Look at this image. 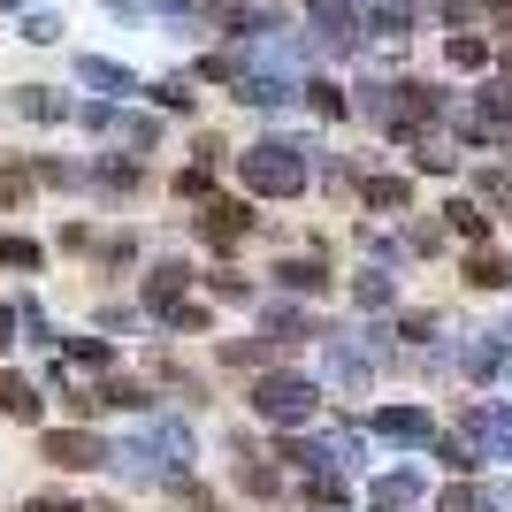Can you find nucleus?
Wrapping results in <instances>:
<instances>
[{
    "label": "nucleus",
    "mask_w": 512,
    "mask_h": 512,
    "mask_svg": "<svg viewBox=\"0 0 512 512\" xmlns=\"http://www.w3.org/2000/svg\"><path fill=\"white\" fill-rule=\"evenodd\" d=\"M237 176H245V192L253 199H299L314 184V153L299 138H253L245 153H230Z\"/></svg>",
    "instance_id": "1"
},
{
    "label": "nucleus",
    "mask_w": 512,
    "mask_h": 512,
    "mask_svg": "<svg viewBox=\"0 0 512 512\" xmlns=\"http://www.w3.org/2000/svg\"><path fill=\"white\" fill-rule=\"evenodd\" d=\"M245 406H253L268 428H306L321 413V383H314V375H299V367H268Z\"/></svg>",
    "instance_id": "2"
},
{
    "label": "nucleus",
    "mask_w": 512,
    "mask_h": 512,
    "mask_svg": "<svg viewBox=\"0 0 512 512\" xmlns=\"http://www.w3.org/2000/svg\"><path fill=\"white\" fill-rule=\"evenodd\" d=\"M39 459H46V467H62V474H92V467L115 459V444L92 436L85 421H69V428H39Z\"/></svg>",
    "instance_id": "3"
},
{
    "label": "nucleus",
    "mask_w": 512,
    "mask_h": 512,
    "mask_svg": "<svg viewBox=\"0 0 512 512\" xmlns=\"http://www.w3.org/2000/svg\"><path fill=\"white\" fill-rule=\"evenodd\" d=\"M444 100H451L444 85H421V77H398V85H390V115H383V130H390V138H406V130H428L436 115H444Z\"/></svg>",
    "instance_id": "4"
},
{
    "label": "nucleus",
    "mask_w": 512,
    "mask_h": 512,
    "mask_svg": "<svg viewBox=\"0 0 512 512\" xmlns=\"http://www.w3.org/2000/svg\"><path fill=\"white\" fill-rule=\"evenodd\" d=\"M306 46L314 54H352L360 46V8L352 0H306Z\"/></svg>",
    "instance_id": "5"
},
{
    "label": "nucleus",
    "mask_w": 512,
    "mask_h": 512,
    "mask_svg": "<svg viewBox=\"0 0 512 512\" xmlns=\"http://www.w3.org/2000/svg\"><path fill=\"white\" fill-rule=\"evenodd\" d=\"M192 230L207 237L214 253H237V245L260 230V214L245 207V199H214V192H207V199H199V222H192Z\"/></svg>",
    "instance_id": "6"
},
{
    "label": "nucleus",
    "mask_w": 512,
    "mask_h": 512,
    "mask_svg": "<svg viewBox=\"0 0 512 512\" xmlns=\"http://www.w3.org/2000/svg\"><path fill=\"white\" fill-rule=\"evenodd\" d=\"M474 146H505L512 138V77H490V85L474 92V115L459 123Z\"/></svg>",
    "instance_id": "7"
},
{
    "label": "nucleus",
    "mask_w": 512,
    "mask_h": 512,
    "mask_svg": "<svg viewBox=\"0 0 512 512\" xmlns=\"http://www.w3.org/2000/svg\"><path fill=\"white\" fill-rule=\"evenodd\" d=\"M192 283H199L192 260H153V268H146V314H153V321H169L176 306L192 299Z\"/></svg>",
    "instance_id": "8"
},
{
    "label": "nucleus",
    "mask_w": 512,
    "mask_h": 512,
    "mask_svg": "<svg viewBox=\"0 0 512 512\" xmlns=\"http://www.w3.org/2000/svg\"><path fill=\"white\" fill-rule=\"evenodd\" d=\"M367 436H383V444H413V451H428L436 421H428V406H375V413H367Z\"/></svg>",
    "instance_id": "9"
},
{
    "label": "nucleus",
    "mask_w": 512,
    "mask_h": 512,
    "mask_svg": "<svg viewBox=\"0 0 512 512\" xmlns=\"http://www.w3.org/2000/svg\"><path fill=\"white\" fill-rule=\"evenodd\" d=\"M92 398H100V413H130V421H153V413H161L153 383H138V375H100Z\"/></svg>",
    "instance_id": "10"
},
{
    "label": "nucleus",
    "mask_w": 512,
    "mask_h": 512,
    "mask_svg": "<svg viewBox=\"0 0 512 512\" xmlns=\"http://www.w3.org/2000/svg\"><path fill=\"white\" fill-rule=\"evenodd\" d=\"M268 276H276L283 291H291V299H321V291L337 283V276H329V260H321V253H283L276 268H268Z\"/></svg>",
    "instance_id": "11"
},
{
    "label": "nucleus",
    "mask_w": 512,
    "mask_h": 512,
    "mask_svg": "<svg viewBox=\"0 0 512 512\" xmlns=\"http://www.w3.org/2000/svg\"><path fill=\"white\" fill-rule=\"evenodd\" d=\"M77 85L107 92V100H130V92H146V85H138V77H130L123 62H107V54H77Z\"/></svg>",
    "instance_id": "12"
},
{
    "label": "nucleus",
    "mask_w": 512,
    "mask_h": 512,
    "mask_svg": "<svg viewBox=\"0 0 512 512\" xmlns=\"http://www.w3.org/2000/svg\"><path fill=\"white\" fill-rule=\"evenodd\" d=\"M8 107H16V115H31V123H69V115H77V100H69V92H54V85H16V92H8Z\"/></svg>",
    "instance_id": "13"
},
{
    "label": "nucleus",
    "mask_w": 512,
    "mask_h": 512,
    "mask_svg": "<svg viewBox=\"0 0 512 512\" xmlns=\"http://www.w3.org/2000/svg\"><path fill=\"white\" fill-rule=\"evenodd\" d=\"M283 100H299V85L276 77V69H245V77H237V107H268V115H276Z\"/></svg>",
    "instance_id": "14"
},
{
    "label": "nucleus",
    "mask_w": 512,
    "mask_h": 512,
    "mask_svg": "<svg viewBox=\"0 0 512 512\" xmlns=\"http://www.w3.org/2000/svg\"><path fill=\"white\" fill-rule=\"evenodd\" d=\"M39 413H46L39 383H31V375H16V367H0V421H39Z\"/></svg>",
    "instance_id": "15"
},
{
    "label": "nucleus",
    "mask_w": 512,
    "mask_h": 512,
    "mask_svg": "<svg viewBox=\"0 0 512 512\" xmlns=\"http://www.w3.org/2000/svg\"><path fill=\"white\" fill-rule=\"evenodd\" d=\"M299 505L344 512V505H352V490H344V474H337V467H306V474H299Z\"/></svg>",
    "instance_id": "16"
},
{
    "label": "nucleus",
    "mask_w": 512,
    "mask_h": 512,
    "mask_svg": "<svg viewBox=\"0 0 512 512\" xmlns=\"http://www.w3.org/2000/svg\"><path fill=\"white\" fill-rule=\"evenodd\" d=\"M352 306H360V314H390V306H398V276H390V268H360V276H352Z\"/></svg>",
    "instance_id": "17"
},
{
    "label": "nucleus",
    "mask_w": 512,
    "mask_h": 512,
    "mask_svg": "<svg viewBox=\"0 0 512 512\" xmlns=\"http://www.w3.org/2000/svg\"><path fill=\"white\" fill-rule=\"evenodd\" d=\"M428 444H436V459H444L451 474H474V467H482V436H474V428H451V436L436 428Z\"/></svg>",
    "instance_id": "18"
},
{
    "label": "nucleus",
    "mask_w": 512,
    "mask_h": 512,
    "mask_svg": "<svg viewBox=\"0 0 512 512\" xmlns=\"http://www.w3.org/2000/svg\"><path fill=\"white\" fill-rule=\"evenodd\" d=\"M436 512H505V497L459 474V482H444V490H436Z\"/></svg>",
    "instance_id": "19"
},
{
    "label": "nucleus",
    "mask_w": 512,
    "mask_h": 512,
    "mask_svg": "<svg viewBox=\"0 0 512 512\" xmlns=\"http://www.w3.org/2000/svg\"><path fill=\"white\" fill-rule=\"evenodd\" d=\"M459 428H474L482 444H497V459H512V406H467Z\"/></svg>",
    "instance_id": "20"
},
{
    "label": "nucleus",
    "mask_w": 512,
    "mask_h": 512,
    "mask_svg": "<svg viewBox=\"0 0 512 512\" xmlns=\"http://www.w3.org/2000/svg\"><path fill=\"white\" fill-rule=\"evenodd\" d=\"M459 276H467V291H505V283H512V260H505V253H490V245H474Z\"/></svg>",
    "instance_id": "21"
},
{
    "label": "nucleus",
    "mask_w": 512,
    "mask_h": 512,
    "mask_svg": "<svg viewBox=\"0 0 512 512\" xmlns=\"http://www.w3.org/2000/svg\"><path fill=\"white\" fill-rule=\"evenodd\" d=\"M39 192V176H31V161L23 153H0V214H16L23 199Z\"/></svg>",
    "instance_id": "22"
},
{
    "label": "nucleus",
    "mask_w": 512,
    "mask_h": 512,
    "mask_svg": "<svg viewBox=\"0 0 512 512\" xmlns=\"http://www.w3.org/2000/svg\"><path fill=\"white\" fill-rule=\"evenodd\" d=\"M360 199L375 214H406L413 207V184H406V176H360Z\"/></svg>",
    "instance_id": "23"
},
{
    "label": "nucleus",
    "mask_w": 512,
    "mask_h": 512,
    "mask_svg": "<svg viewBox=\"0 0 512 512\" xmlns=\"http://www.w3.org/2000/svg\"><path fill=\"white\" fill-rule=\"evenodd\" d=\"M444 62L451 69H490L497 62V39H482V31H451V39H444Z\"/></svg>",
    "instance_id": "24"
},
{
    "label": "nucleus",
    "mask_w": 512,
    "mask_h": 512,
    "mask_svg": "<svg viewBox=\"0 0 512 512\" xmlns=\"http://www.w3.org/2000/svg\"><path fill=\"white\" fill-rule=\"evenodd\" d=\"M306 337H321V321L306 306H268V344H306Z\"/></svg>",
    "instance_id": "25"
},
{
    "label": "nucleus",
    "mask_w": 512,
    "mask_h": 512,
    "mask_svg": "<svg viewBox=\"0 0 512 512\" xmlns=\"http://www.w3.org/2000/svg\"><path fill=\"white\" fill-rule=\"evenodd\" d=\"M54 360H77V367H92V375H107V367H115V344L107 337H54Z\"/></svg>",
    "instance_id": "26"
},
{
    "label": "nucleus",
    "mask_w": 512,
    "mask_h": 512,
    "mask_svg": "<svg viewBox=\"0 0 512 512\" xmlns=\"http://www.w3.org/2000/svg\"><path fill=\"white\" fill-rule=\"evenodd\" d=\"M0 268L39 276V268H46V245H39V237H23V230H0Z\"/></svg>",
    "instance_id": "27"
},
{
    "label": "nucleus",
    "mask_w": 512,
    "mask_h": 512,
    "mask_svg": "<svg viewBox=\"0 0 512 512\" xmlns=\"http://www.w3.org/2000/svg\"><path fill=\"white\" fill-rule=\"evenodd\" d=\"M299 100L314 107L321 123H344V115H352V100H344V85H329V77H306V85H299Z\"/></svg>",
    "instance_id": "28"
},
{
    "label": "nucleus",
    "mask_w": 512,
    "mask_h": 512,
    "mask_svg": "<svg viewBox=\"0 0 512 512\" xmlns=\"http://www.w3.org/2000/svg\"><path fill=\"white\" fill-rule=\"evenodd\" d=\"M421 497V474H375L367 482V505H413Z\"/></svg>",
    "instance_id": "29"
},
{
    "label": "nucleus",
    "mask_w": 512,
    "mask_h": 512,
    "mask_svg": "<svg viewBox=\"0 0 512 512\" xmlns=\"http://www.w3.org/2000/svg\"><path fill=\"white\" fill-rule=\"evenodd\" d=\"M451 230H459V237H474V245H490V214H482V199H451Z\"/></svg>",
    "instance_id": "30"
},
{
    "label": "nucleus",
    "mask_w": 512,
    "mask_h": 512,
    "mask_svg": "<svg viewBox=\"0 0 512 512\" xmlns=\"http://www.w3.org/2000/svg\"><path fill=\"white\" fill-rule=\"evenodd\" d=\"M92 184H100V192H138V184H146V169H138V161H115V153H107L100 169H92Z\"/></svg>",
    "instance_id": "31"
},
{
    "label": "nucleus",
    "mask_w": 512,
    "mask_h": 512,
    "mask_svg": "<svg viewBox=\"0 0 512 512\" xmlns=\"http://www.w3.org/2000/svg\"><path fill=\"white\" fill-rule=\"evenodd\" d=\"M153 107H161V115H192V107H199L192 77H161V85H153Z\"/></svg>",
    "instance_id": "32"
},
{
    "label": "nucleus",
    "mask_w": 512,
    "mask_h": 512,
    "mask_svg": "<svg viewBox=\"0 0 512 512\" xmlns=\"http://www.w3.org/2000/svg\"><path fill=\"white\" fill-rule=\"evenodd\" d=\"M115 130H123L130 153H153V146H161V123H153V115H115Z\"/></svg>",
    "instance_id": "33"
},
{
    "label": "nucleus",
    "mask_w": 512,
    "mask_h": 512,
    "mask_svg": "<svg viewBox=\"0 0 512 512\" xmlns=\"http://www.w3.org/2000/svg\"><path fill=\"white\" fill-rule=\"evenodd\" d=\"M16 329H23L31 344H54V337H62V329L46 321V306H39V299H16Z\"/></svg>",
    "instance_id": "34"
},
{
    "label": "nucleus",
    "mask_w": 512,
    "mask_h": 512,
    "mask_svg": "<svg viewBox=\"0 0 512 512\" xmlns=\"http://www.w3.org/2000/svg\"><path fill=\"white\" fill-rule=\"evenodd\" d=\"M222 367H268V337H230L222 344Z\"/></svg>",
    "instance_id": "35"
},
{
    "label": "nucleus",
    "mask_w": 512,
    "mask_h": 512,
    "mask_svg": "<svg viewBox=\"0 0 512 512\" xmlns=\"http://www.w3.org/2000/svg\"><path fill=\"white\" fill-rule=\"evenodd\" d=\"M207 291H214V299H253V276H237V268H207Z\"/></svg>",
    "instance_id": "36"
},
{
    "label": "nucleus",
    "mask_w": 512,
    "mask_h": 512,
    "mask_svg": "<svg viewBox=\"0 0 512 512\" xmlns=\"http://www.w3.org/2000/svg\"><path fill=\"white\" fill-rule=\"evenodd\" d=\"M207 192H214V169H199V161L176 169V199H207Z\"/></svg>",
    "instance_id": "37"
},
{
    "label": "nucleus",
    "mask_w": 512,
    "mask_h": 512,
    "mask_svg": "<svg viewBox=\"0 0 512 512\" xmlns=\"http://www.w3.org/2000/svg\"><path fill=\"white\" fill-rule=\"evenodd\" d=\"M482 199L512 214V169H482Z\"/></svg>",
    "instance_id": "38"
},
{
    "label": "nucleus",
    "mask_w": 512,
    "mask_h": 512,
    "mask_svg": "<svg viewBox=\"0 0 512 512\" xmlns=\"http://www.w3.org/2000/svg\"><path fill=\"white\" fill-rule=\"evenodd\" d=\"M23 39H31V46H54V39H62V16H46V8H39V16H23Z\"/></svg>",
    "instance_id": "39"
},
{
    "label": "nucleus",
    "mask_w": 512,
    "mask_h": 512,
    "mask_svg": "<svg viewBox=\"0 0 512 512\" xmlns=\"http://www.w3.org/2000/svg\"><path fill=\"white\" fill-rule=\"evenodd\" d=\"M100 260H107V268H130V260H138V237H130V230H115V237L100 245Z\"/></svg>",
    "instance_id": "40"
},
{
    "label": "nucleus",
    "mask_w": 512,
    "mask_h": 512,
    "mask_svg": "<svg viewBox=\"0 0 512 512\" xmlns=\"http://www.w3.org/2000/svg\"><path fill=\"white\" fill-rule=\"evenodd\" d=\"M398 337L406 344H436V314H398Z\"/></svg>",
    "instance_id": "41"
},
{
    "label": "nucleus",
    "mask_w": 512,
    "mask_h": 512,
    "mask_svg": "<svg viewBox=\"0 0 512 512\" xmlns=\"http://www.w3.org/2000/svg\"><path fill=\"white\" fill-rule=\"evenodd\" d=\"M207 306H199V299H184V306H176V314H169V329H192V337H199V329H207Z\"/></svg>",
    "instance_id": "42"
},
{
    "label": "nucleus",
    "mask_w": 512,
    "mask_h": 512,
    "mask_svg": "<svg viewBox=\"0 0 512 512\" xmlns=\"http://www.w3.org/2000/svg\"><path fill=\"white\" fill-rule=\"evenodd\" d=\"M413 253H444V222H413Z\"/></svg>",
    "instance_id": "43"
},
{
    "label": "nucleus",
    "mask_w": 512,
    "mask_h": 512,
    "mask_svg": "<svg viewBox=\"0 0 512 512\" xmlns=\"http://www.w3.org/2000/svg\"><path fill=\"white\" fill-rule=\"evenodd\" d=\"M192 161H199V169H222V161H230V146H222V138H199Z\"/></svg>",
    "instance_id": "44"
},
{
    "label": "nucleus",
    "mask_w": 512,
    "mask_h": 512,
    "mask_svg": "<svg viewBox=\"0 0 512 512\" xmlns=\"http://www.w3.org/2000/svg\"><path fill=\"white\" fill-rule=\"evenodd\" d=\"M100 329H123L130 337V329H138V306H100Z\"/></svg>",
    "instance_id": "45"
},
{
    "label": "nucleus",
    "mask_w": 512,
    "mask_h": 512,
    "mask_svg": "<svg viewBox=\"0 0 512 512\" xmlns=\"http://www.w3.org/2000/svg\"><path fill=\"white\" fill-rule=\"evenodd\" d=\"M77 123H85V130H115V107L92 100V107H77Z\"/></svg>",
    "instance_id": "46"
},
{
    "label": "nucleus",
    "mask_w": 512,
    "mask_h": 512,
    "mask_svg": "<svg viewBox=\"0 0 512 512\" xmlns=\"http://www.w3.org/2000/svg\"><path fill=\"white\" fill-rule=\"evenodd\" d=\"M23 512H85V505H77V497H62V490H46V497H31Z\"/></svg>",
    "instance_id": "47"
},
{
    "label": "nucleus",
    "mask_w": 512,
    "mask_h": 512,
    "mask_svg": "<svg viewBox=\"0 0 512 512\" xmlns=\"http://www.w3.org/2000/svg\"><path fill=\"white\" fill-rule=\"evenodd\" d=\"M8 344H16V306L0 299V352H8Z\"/></svg>",
    "instance_id": "48"
},
{
    "label": "nucleus",
    "mask_w": 512,
    "mask_h": 512,
    "mask_svg": "<svg viewBox=\"0 0 512 512\" xmlns=\"http://www.w3.org/2000/svg\"><path fill=\"white\" fill-rule=\"evenodd\" d=\"M482 8H490V16H497V23H505V0H482Z\"/></svg>",
    "instance_id": "49"
},
{
    "label": "nucleus",
    "mask_w": 512,
    "mask_h": 512,
    "mask_svg": "<svg viewBox=\"0 0 512 512\" xmlns=\"http://www.w3.org/2000/svg\"><path fill=\"white\" fill-rule=\"evenodd\" d=\"M497 62H505V77H512V46H505V54H497Z\"/></svg>",
    "instance_id": "50"
},
{
    "label": "nucleus",
    "mask_w": 512,
    "mask_h": 512,
    "mask_svg": "<svg viewBox=\"0 0 512 512\" xmlns=\"http://www.w3.org/2000/svg\"><path fill=\"white\" fill-rule=\"evenodd\" d=\"M375 512H406V505H375Z\"/></svg>",
    "instance_id": "51"
},
{
    "label": "nucleus",
    "mask_w": 512,
    "mask_h": 512,
    "mask_svg": "<svg viewBox=\"0 0 512 512\" xmlns=\"http://www.w3.org/2000/svg\"><path fill=\"white\" fill-rule=\"evenodd\" d=\"M0 8H16V0H0Z\"/></svg>",
    "instance_id": "52"
}]
</instances>
